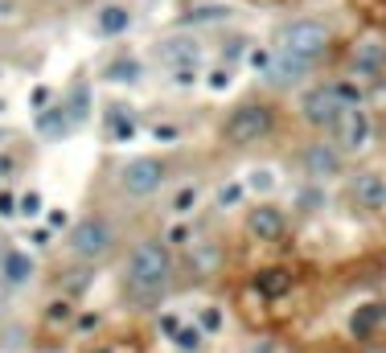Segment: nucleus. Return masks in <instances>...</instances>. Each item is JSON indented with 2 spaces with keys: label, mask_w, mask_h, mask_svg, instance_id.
I'll use <instances>...</instances> for the list:
<instances>
[{
  "label": "nucleus",
  "mask_w": 386,
  "mask_h": 353,
  "mask_svg": "<svg viewBox=\"0 0 386 353\" xmlns=\"http://www.w3.org/2000/svg\"><path fill=\"white\" fill-rule=\"evenodd\" d=\"M173 276H177L173 247L165 239H136L123 259V296L136 308H152L169 296Z\"/></svg>",
  "instance_id": "1"
},
{
  "label": "nucleus",
  "mask_w": 386,
  "mask_h": 353,
  "mask_svg": "<svg viewBox=\"0 0 386 353\" xmlns=\"http://www.w3.org/2000/svg\"><path fill=\"white\" fill-rule=\"evenodd\" d=\"M272 49H280V53H288V58H296V62L317 70L329 58V49H333V25L325 16H292V21H284L276 29Z\"/></svg>",
  "instance_id": "2"
},
{
  "label": "nucleus",
  "mask_w": 386,
  "mask_h": 353,
  "mask_svg": "<svg viewBox=\"0 0 386 353\" xmlns=\"http://www.w3.org/2000/svg\"><path fill=\"white\" fill-rule=\"evenodd\" d=\"M276 132V103L267 99H243L226 111L222 119V140L230 148H251V144H263L267 136Z\"/></svg>",
  "instance_id": "3"
},
{
  "label": "nucleus",
  "mask_w": 386,
  "mask_h": 353,
  "mask_svg": "<svg viewBox=\"0 0 386 353\" xmlns=\"http://www.w3.org/2000/svg\"><path fill=\"white\" fill-rule=\"evenodd\" d=\"M115 243H119V234H115L111 218H103V214H82V218L70 226V234H66L70 255L82 259V263H103V259L115 251Z\"/></svg>",
  "instance_id": "4"
},
{
  "label": "nucleus",
  "mask_w": 386,
  "mask_h": 353,
  "mask_svg": "<svg viewBox=\"0 0 386 353\" xmlns=\"http://www.w3.org/2000/svg\"><path fill=\"white\" fill-rule=\"evenodd\" d=\"M165 181H169V165H165L160 156H132V160H123L119 173H115L119 193H123V197H136V202L160 193Z\"/></svg>",
  "instance_id": "5"
},
{
  "label": "nucleus",
  "mask_w": 386,
  "mask_h": 353,
  "mask_svg": "<svg viewBox=\"0 0 386 353\" xmlns=\"http://www.w3.org/2000/svg\"><path fill=\"white\" fill-rule=\"evenodd\" d=\"M300 173L313 181V185H329L333 177L346 173V152L333 144V136H317L300 148Z\"/></svg>",
  "instance_id": "6"
},
{
  "label": "nucleus",
  "mask_w": 386,
  "mask_h": 353,
  "mask_svg": "<svg viewBox=\"0 0 386 353\" xmlns=\"http://www.w3.org/2000/svg\"><path fill=\"white\" fill-rule=\"evenodd\" d=\"M341 111H346V107H341L333 82H317V86H309V90L300 95V119H304L313 132H321V136L333 132V123L341 119Z\"/></svg>",
  "instance_id": "7"
},
{
  "label": "nucleus",
  "mask_w": 386,
  "mask_h": 353,
  "mask_svg": "<svg viewBox=\"0 0 386 353\" xmlns=\"http://www.w3.org/2000/svg\"><path fill=\"white\" fill-rule=\"evenodd\" d=\"M333 144L346 152V156H354V152H366L370 148V140H374V119H370V111L366 107H346L341 111V119L333 123Z\"/></svg>",
  "instance_id": "8"
},
{
  "label": "nucleus",
  "mask_w": 386,
  "mask_h": 353,
  "mask_svg": "<svg viewBox=\"0 0 386 353\" xmlns=\"http://www.w3.org/2000/svg\"><path fill=\"white\" fill-rule=\"evenodd\" d=\"M152 58L165 66V70H181V66H202L206 58V45L197 41V33H173V37H160Z\"/></svg>",
  "instance_id": "9"
},
{
  "label": "nucleus",
  "mask_w": 386,
  "mask_h": 353,
  "mask_svg": "<svg viewBox=\"0 0 386 353\" xmlns=\"http://www.w3.org/2000/svg\"><path fill=\"white\" fill-rule=\"evenodd\" d=\"M243 230H247L255 243H280L284 230H288V218H284V210H280L276 202H259V206L247 210Z\"/></svg>",
  "instance_id": "10"
},
{
  "label": "nucleus",
  "mask_w": 386,
  "mask_h": 353,
  "mask_svg": "<svg viewBox=\"0 0 386 353\" xmlns=\"http://www.w3.org/2000/svg\"><path fill=\"white\" fill-rule=\"evenodd\" d=\"M350 70H354V78H362V82L383 78L386 74V41L383 37H362V41H354V49H350Z\"/></svg>",
  "instance_id": "11"
},
{
  "label": "nucleus",
  "mask_w": 386,
  "mask_h": 353,
  "mask_svg": "<svg viewBox=\"0 0 386 353\" xmlns=\"http://www.w3.org/2000/svg\"><path fill=\"white\" fill-rule=\"evenodd\" d=\"M350 193L366 214H386V177L378 169H362L350 177Z\"/></svg>",
  "instance_id": "12"
},
{
  "label": "nucleus",
  "mask_w": 386,
  "mask_h": 353,
  "mask_svg": "<svg viewBox=\"0 0 386 353\" xmlns=\"http://www.w3.org/2000/svg\"><path fill=\"white\" fill-rule=\"evenodd\" d=\"M309 74H313V66H304V62H296V58L272 49V62H267V70H263L259 78H263L272 90H292V86H300Z\"/></svg>",
  "instance_id": "13"
},
{
  "label": "nucleus",
  "mask_w": 386,
  "mask_h": 353,
  "mask_svg": "<svg viewBox=\"0 0 386 353\" xmlns=\"http://www.w3.org/2000/svg\"><path fill=\"white\" fill-rule=\"evenodd\" d=\"M33 276H37V263L29 251H21V247L0 251V284L4 288H25V284H33Z\"/></svg>",
  "instance_id": "14"
},
{
  "label": "nucleus",
  "mask_w": 386,
  "mask_h": 353,
  "mask_svg": "<svg viewBox=\"0 0 386 353\" xmlns=\"http://www.w3.org/2000/svg\"><path fill=\"white\" fill-rule=\"evenodd\" d=\"M132 8L128 4H119V0H111V4H103L99 12H95V33L99 37H123L128 29H132Z\"/></svg>",
  "instance_id": "15"
},
{
  "label": "nucleus",
  "mask_w": 386,
  "mask_h": 353,
  "mask_svg": "<svg viewBox=\"0 0 386 353\" xmlns=\"http://www.w3.org/2000/svg\"><path fill=\"white\" fill-rule=\"evenodd\" d=\"M251 288H255L259 296L276 300V296L292 292V271H288V267H259V271H255V280H251Z\"/></svg>",
  "instance_id": "16"
},
{
  "label": "nucleus",
  "mask_w": 386,
  "mask_h": 353,
  "mask_svg": "<svg viewBox=\"0 0 386 353\" xmlns=\"http://www.w3.org/2000/svg\"><path fill=\"white\" fill-rule=\"evenodd\" d=\"M140 74H144V66H140V58H136V53H128V49H123V53H115V58L103 66V78H107V82H119V86H123V82H128V86H132V82H140Z\"/></svg>",
  "instance_id": "17"
},
{
  "label": "nucleus",
  "mask_w": 386,
  "mask_h": 353,
  "mask_svg": "<svg viewBox=\"0 0 386 353\" xmlns=\"http://www.w3.org/2000/svg\"><path fill=\"white\" fill-rule=\"evenodd\" d=\"M107 132H111L115 144L132 140V136H136V111H132V107H111V111H107Z\"/></svg>",
  "instance_id": "18"
},
{
  "label": "nucleus",
  "mask_w": 386,
  "mask_h": 353,
  "mask_svg": "<svg viewBox=\"0 0 386 353\" xmlns=\"http://www.w3.org/2000/svg\"><path fill=\"white\" fill-rule=\"evenodd\" d=\"M230 12H234L230 4H214V0H206V4H189L185 25H210V21H226Z\"/></svg>",
  "instance_id": "19"
},
{
  "label": "nucleus",
  "mask_w": 386,
  "mask_h": 353,
  "mask_svg": "<svg viewBox=\"0 0 386 353\" xmlns=\"http://www.w3.org/2000/svg\"><path fill=\"white\" fill-rule=\"evenodd\" d=\"M333 90H337L341 107H366V90H362V82H358V78H337V82H333Z\"/></svg>",
  "instance_id": "20"
},
{
  "label": "nucleus",
  "mask_w": 386,
  "mask_h": 353,
  "mask_svg": "<svg viewBox=\"0 0 386 353\" xmlns=\"http://www.w3.org/2000/svg\"><path fill=\"white\" fill-rule=\"evenodd\" d=\"M243 185H247L251 193H272V189H276L280 181H276V173H272V169H251Z\"/></svg>",
  "instance_id": "21"
},
{
  "label": "nucleus",
  "mask_w": 386,
  "mask_h": 353,
  "mask_svg": "<svg viewBox=\"0 0 386 353\" xmlns=\"http://www.w3.org/2000/svg\"><path fill=\"white\" fill-rule=\"evenodd\" d=\"M243 197H247V185H243V181H222V185H218V206H222V210H234Z\"/></svg>",
  "instance_id": "22"
},
{
  "label": "nucleus",
  "mask_w": 386,
  "mask_h": 353,
  "mask_svg": "<svg viewBox=\"0 0 386 353\" xmlns=\"http://www.w3.org/2000/svg\"><path fill=\"white\" fill-rule=\"evenodd\" d=\"M173 341H177L181 350H193V353H197L202 345H206V333H202L197 325H181V329L173 333Z\"/></svg>",
  "instance_id": "23"
},
{
  "label": "nucleus",
  "mask_w": 386,
  "mask_h": 353,
  "mask_svg": "<svg viewBox=\"0 0 386 353\" xmlns=\"http://www.w3.org/2000/svg\"><path fill=\"white\" fill-rule=\"evenodd\" d=\"M41 210H45V202H41V193H37V189H29V193H21V197H16V214H21V218H37Z\"/></svg>",
  "instance_id": "24"
},
{
  "label": "nucleus",
  "mask_w": 386,
  "mask_h": 353,
  "mask_svg": "<svg viewBox=\"0 0 386 353\" xmlns=\"http://www.w3.org/2000/svg\"><path fill=\"white\" fill-rule=\"evenodd\" d=\"M230 82H234V66H226V62H222V66H214V70H210V82H206V86H210V90H226Z\"/></svg>",
  "instance_id": "25"
},
{
  "label": "nucleus",
  "mask_w": 386,
  "mask_h": 353,
  "mask_svg": "<svg viewBox=\"0 0 386 353\" xmlns=\"http://www.w3.org/2000/svg\"><path fill=\"white\" fill-rule=\"evenodd\" d=\"M193 206H197V189H193V185H185V189L173 197V214H193Z\"/></svg>",
  "instance_id": "26"
},
{
  "label": "nucleus",
  "mask_w": 386,
  "mask_h": 353,
  "mask_svg": "<svg viewBox=\"0 0 386 353\" xmlns=\"http://www.w3.org/2000/svg\"><path fill=\"white\" fill-rule=\"evenodd\" d=\"M197 78H202V66H181V70H173V82H177V86H197Z\"/></svg>",
  "instance_id": "27"
},
{
  "label": "nucleus",
  "mask_w": 386,
  "mask_h": 353,
  "mask_svg": "<svg viewBox=\"0 0 386 353\" xmlns=\"http://www.w3.org/2000/svg\"><path fill=\"white\" fill-rule=\"evenodd\" d=\"M16 197H21V193L0 189V218H16Z\"/></svg>",
  "instance_id": "28"
},
{
  "label": "nucleus",
  "mask_w": 386,
  "mask_h": 353,
  "mask_svg": "<svg viewBox=\"0 0 386 353\" xmlns=\"http://www.w3.org/2000/svg\"><path fill=\"white\" fill-rule=\"evenodd\" d=\"M218 325H222V317H218V308H206V313H202V329H210V333H214Z\"/></svg>",
  "instance_id": "29"
},
{
  "label": "nucleus",
  "mask_w": 386,
  "mask_h": 353,
  "mask_svg": "<svg viewBox=\"0 0 386 353\" xmlns=\"http://www.w3.org/2000/svg\"><path fill=\"white\" fill-rule=\"evenodd\" d=\"M49 321H70V304H49Z\"/></svg>",
  "instance_id": "30"
},
{
  "label": "nucleus",
  "mask_w": 386,
  "mask_h": 353,
  "mask_svg": "<svg viewBox=\"0 0 386 353\" xmlns=\"http://www.w3.org/2000/svg\"><path fill=\"white\" fill-rule=\"evenodd\" d=\"M160 329H165V333H169V337H173V333H177V329H181V321H177V317H160Z\"/></svg>",
  "instance_id": "31"
},
{
  "label": "nucleus",
  "mask_w": 386,
  "mask_h": 353,
  "mask_svg": "<svg viewBox=\"0 0 386 353\" xmlns=\"http://www.w3.org/2000/svg\"><path fill=\"white\" fill-rule=\"evenodd\" d=\"M45 103H49V90H45V86H37V90H33V107H45Z\"/></svg>",
  "instance_id": "32"
},
{
  "label": "nucleus",
  "mask_w": 386,
  "mask_h": 353,
  "mask_svg": "<svg viewBox=\"0 0 386 353\" xmlns=\"http://www.w3.org/2000/svg\"><path fill=\"white\" fill-rule=\"evenodd\" d=\"M95 353H123L119 345H103V350H95Z\"/></svg>",
  "instance_id": "33"
},
{
  "label": "nucleus",
  "mask_w": 386,
  "mask_h": 353,
  "mask_svg": "<svg viewBox=\"0 0 386 353\" xmlns=\"http://www.w3.org/2000/svg\"><path fill=\"white\" fill-rule=\"evenodd\" d=\"M0 140H4V132H0Z\"/></svg>",
  "instance_id": "34"
}]
</instances>
